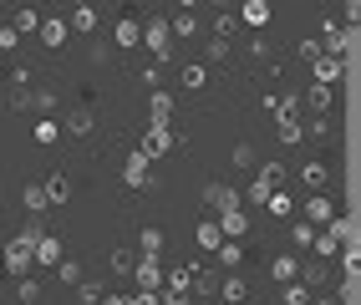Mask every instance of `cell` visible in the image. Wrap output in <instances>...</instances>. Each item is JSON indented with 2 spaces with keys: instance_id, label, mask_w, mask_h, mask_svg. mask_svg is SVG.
<instances>
[{
  "instance_id": "1",
  "label": "cell",
  "mask_w": 361,
  "mask_h": 305,
  "mask_svg": "<svg viewBox=\"0 0 361 305\" xmlns=\"http://www.w3.org/2000/svg\"><path fill=\"white\" fill-rule=\"evenodd\" d=\"M36 234H46L41 229V219L31 214V224L26 229H20L16 234V239H6V244H0V265H6V275H31V265H36Z\"/></svg>"
},
{
  "instance_id": "2",
  "label": "cell",
  "mask_w": 361,
  "mask_h": 305,
  "mask_svg": "<svg viewBox=\"0 0 361 305\" xmlns=\"http://www.w3.org/2000/svg\"><path fill=\"white\" fill-rule=\"evenodd\" d=\"M137 46H148L153 61L163 66L168 56H173V31H168V20L158 15V20H148V26H137Z\"/></svg>"
},
{
  "instance_id": "3",
  "label": "cell",
  "mask_w": 361,
  "mask_h": 305,
  "mask_svg": "<svg viewBox=\"0 0 361 305\" xmlns=\"http://www.w3.org/2000/svg\"><path fill=\"white\" fill-rule=\"evenodd\" d=\"M123 183H128V189H153V183H158V173H153V158L142 153V148L123 158Z\"/></svg>"
},
{
  "instance_id": "4",
  "label": "cell",
  "mask_w": 361,
  "mask_h": 305,
  "mask_svg": "<svg viewBox=\"0 0 361 305\" xmlns=\"http://www.w3.org/2000/svg\"><path fill=\"white\" fill-rule=\"evenodd\" d=\"M36 36H41V46H46V51H61V46L71 41V26H66V15H41Z\"/></svg>"
},
{
  "instance_id": "5",
  "label": "cell",
  "mask_w": 361,
  "mask_h": 305,
  "mask_svg": "<svg viewBox=\"0 0 361 305\" xmlns=\"http://www.w3.org/2000/svg\"><path fill=\"white\" fill-rule=\"evenodd\" d=\"M173 143H178V137H173V123H153V127H148V137H142V153H148L153 163H163Z\"/></svg>"
},
{
  "instance_id": "6",
  "label": "cell",
  "mask_w": 361,
  "mask_h": 305,
  "mask_svg": "<svg viewBox=\"0 0 361 305\" xmlns=\"http://www.w3.org/2000/svg\"><path fill=\"white\" fill-rule=\"evenodd\" d=\"M300 208H305V219L316 224V229H326V224L336 219V199H331L326 189H316V194H305V204H300Z\"/></svg>"
},
{
  "instance_id": "7",
  "label": "cell",
  "mask_w": 361,
  "mask_h": 305,
  "mask_svg": "<svg viewBox=\"0 0 361 305\" xmlns=\"http://www.w3.org/2000/svg\"><path fill=\"white\" fill-rule=\"evenodd\" d=\"M133 280H137V290H163L158 254H137V260H133Z\"/></svg>"
},
{
  "instance_id": "8",
  "label": "cell",
  "mask_w": 361,
  "mask_h": 305,
  "mask_svg": "<svg viewBox=\"0 0 361 305\" xmlns=\"http://www.w3.org/2000/svg\"><path fill=\"white\" fill-rule=\"evenodd\" d=\"M264 107H270L275 117H300V92L280 82V92H270V97H264Z\"/></svg>"
},
{
  "instance_id": "9",
  "label": "cell",
  "mask_w": 361,
  "mask_h": 305,
  "mask_svg": "<svg viewBox=\"0 0 361 305\" xmlns=\"http://www.w3.org/2000/svg\"><path fill=\"white\" fill-rule=\"evenodd\" d=\"M341 72H346V66H341V56H310V82H326V87H336V82H341Z\"/></svg>"
},
{
  "instance_id": "10",
  "label": "cell",
  "mask_w": 361,
  "mask_h": 305,
  "mask_svg": "<svg viewBox=\"0 0 361 305\" xmlns=\"http://www.w3.org/2000/svg\"><path fill=\"white\" fill-rule=\"evenodd\" d=\"M56 127H61V132H71V137H87L92 127H97V112H92V107H71Z\"/></svg>"
},
{
  "instance_id": "11",
  "label": "cell",
  "mask_w": 361,
  "mask_h": 305,
  "mask_svg": "<svg viewBox=\"0 0 361 305\" xmlns=\"http://www.w3.org/2000/svg\"><path fill=\"white\" fill-rule=\"evenodd\" d=\"M214 224H219V234H224V239H245V234H250V214H245V208H224V214L219 219H214Z\"/></svg>"
},
{
  "instance_id": "12",
  "label": "cell",
  "mask_w": 361,
  "mask_h": 305,
  "mask_svg": "<svg viewBox=\"0 0 361 305\" xmlns=\"http://www.w3.org/2000/svg\"><path fill=\"white\" fill-rule=\"evenodd\" d=\"M305 107H310V117H326V112L336 107V87L310 82V87H305Z\"/></svg>"
},
{
  "instance_id": "13",
  "label": "cell",
  "mask_w": 361,
  "mask_h": 305,
  "mask_svg": "<svg viewBox=\"0 0 361 305\" xmlns=\"http://www.w3.org/2000/svg\"><path fill=\"white\" fill-rule=\"evenodd\" d=\"M219 295H224L229 305H245V300H250V280L239 275V270H224V275H219Z\"/></svg>"
},
{
  "instance_id": "14",
  "label": "cell",
  "mask_w": 361,
  "mask_h": 305,
  "mask_svg": "<svg viewBox=\"0 0 361 305\" xmlns=\"http://www.w3.org/2000/svg\"><path fill=\"white\" fill-rule=\"evenodd\" d=\"M239 20H245L250 31H264L270 26V0H239Z\"/></svg>"
},
{
  "instance_id": "15",
  "label": "cell",
  "mask_w": 361,
  "mask_h": 305,
  "mask_svg": "<svg viewBox=\"0 0 361 305\" xmlns=\"http://www.w3.org/2000/svg\"><path fill=\"white\" fill-rule=\"evenodd\" d=\"M66 26H71V36H97V6H71Z\"/></svg>"
},
{
  "instance_id": "16",
  "label": "cell",
  "mask_w": 361,
  "mask_h": 305,
  "mask_svg": "<svg viewBox=\"0 0 361 305\" xmlns=\"http://www.w3.org/2000/svg\"><path fill=\"white\" fill-rule=\"evenodd\" d=\"M204 204L214 208V214H224V208L239 204V189H229V183H209V189H204Z\"/></svg>"
},
{
  "instance_id": "17",
  "label": "cell",
  "mask_w": 361,
  "mask_h": 305,
  "mask_svg": "<svg viewBox=\"0 0 361 305\" xmlns=\"http://www.w3.org/2000/svg\"><path fill=\"white\" fill-rule=\"evenodd\" d=\"M300 183H305L310 194H316V189H326V183H331V163H321V158L300 163Z\"/></svg>"
},
{
  "instance_id": "18",
  "label": "cell",
  "mask_w": 361,
  "mask_h": 305,
  "mask_svg": "<svg viewBox=\"0 0 361 305\" xmlns=\"http://www.w3.org/2000/svg\"><path fill=\"white\" fill-rule=\"evenodd\" d=\"M148 112H153V123H168V117H173V92L148 87Z\"/></svg>"
},
{
  "instance_id": "19",
  "label": "cell",
  "mask_w": 361,
  "mask_h": 305,
  "mask_svg": "<svg viewBox=\"0 0 361 305\" xmlns=\"http://www.w3.org/2000/svg\"><path fill=\"white\" fill-rule=\"evenodd\" d=\"M168 31H173V41H194L199 36V15L194 11H178L173 20H168Z\"/></svg>"
},
{
  "instance_id": "20",
  "label": "cell",
  "mask_w": 361,
  "mask_h": 305,
  "mask_svg": "<svg viewBox=\"0 0 361 305\" xmlns=\"http://www.w3.org/2000/svg\"><path fill=\"white\" fill-rule=\"evenodd\" d=\"M295 280H300V285H305L310 295L331 285V280H326V265H316V260H310V265H300V270H295Z\"/></svg>"
},
{
  "instance_id": "21",
  "label": "cell",
  "mask_w": 361,
  "mask_h": 305,
  "mask_svg": "<svg viewBox=\"0 0 361 305\" xmlns=\"http://www.w3.org/2000/svg\"><path fill=\"white\" fill-rule=\"evenodd\" d=\"M229 56H234L229 36H209V41H204V66H219V61H229Z\"/></svg>"
},
{
  "instance_id": "22",
  "label": "cell",
  "mask_w": 361,
  "mask_h": 305,
  "mask_svg": "<svg viewBox=\"0 0 361 305\" xmlns=\"http://www.w3.org/2000/svg\"><path fill=\"white\" fill-rule=\"evenodd\" d=\"M20 204H26V214H46V208H51V199H46V189H41V183H26V189H20Z\"/></svg>"
},
{
  "instance_id": "23",
  "label": "cell",
  "mask_w": 361,
  "mask_h": 305,
  "mask_svg": "<svg viewBox=\"0 0 361 305\" xmlns=\"http://www.w3.org/2000/svg\"><path fill=\"white\" fill-rule=\"evenodd\" d=\"M178 82H183L188 92H204V87L214 82V72H209V66H204V61H188V66H183V77H178Z\"/></svg>"
},
{
  "instance_id": "24",
  "label": "cell",
  "mask_w": 361,
  "mask_h": 305,
  "mask_svg": "<svg viewBox=\"0 0 361 305\" xmlns=\"http://www.w3.org/2000/svg\"><path fill=\"white\" fill-rule=\"evenodd\" d=\"M61 260V239L56 234H36V265H56Z\"/></svg>"
},
{
  "instance_id": "25",
  "label": "cell",
  "mask_w": 361,
  "mask_h": 305,
  "mask_svg": "<svg viewBox=\"0 0 361 305\" xmlns=\"http://www.w3.org/2000/svg\"><path fill=\"white\" fill-rule=\"evenodd\" d=\"M264 214H275V219H290V214H295V199L285 194V189H270V199H264Z\"/></svg>"
},
{
  "instance_id": "26",
  "label": "cell",
  "mask_w": 361,
  "mask_h": 305,
  "mask_svg": "<svg viewBox=\"0 0 361 305\" xmlns=\"http://www.w3.org/2000/svg\"><path fill=\"white\" fill-rule=\"evenodd\" d=\"M56 102H61V97H56V87H51V82L31 92V107H36V117H51V112H56Z\"/></svg>"
},
{
  "instance_id": "27",
  "label": "cell",
  "mask_w": 361,
  "mask_h": 305,
  "mask_svg": "<svg viewBox=\"0 0 361 305\" xmlns=\"http://www.w3.org/2000/svg\"><path fill=\"white\" fill-rule=\"evenodd\" d=\"M163 244H168V234L158 224H148V229L137 234V254H163Z\"/></svg>"
},
{
  "instance_id": "28",
  "label": "cell",
  "mask_w": 361,
  "mask_h": 305,
  "mask_svg": "<svg viewBox=\"0 0 361 305\" xmlns=\"http://www.w3.org/2000/svg\"><path fill=\"white\" fill-rule=\"evenodd\" d=\"M214 254H219V270H239V265H245V244H239V239H224Z\"/></svg>"
},
{
  "instance_id": "29",
  "label": "cell",
  "mask_w": 361,
  "mask_h": 305,
  "mask_svg": "<svg viewBox=\"0 0 361 305\" xmlns=\"http://www.w3.org/2000/svg\"><path fill=\"white\" fill-rule=\"evenodd\" d=\"M194 239H199V249H209V254H214V249L224 244V234H219V224H214V219H204V224L194 229Z\"/></svg>"
},
{
  "instance_id": "30",
  "label": "cell",
  "mask_w": 361,
  "mask_h": 305,
  "mask_svg": "<svg viewBox=\"0 0 361 305\" xmlns=\"http://www.w3.org/2000/svg\"><path fill=\"white\" fill-rule=\"evenodd\" d=\"M295 270H300V260H295V254H275V260H270V275H275V285L295 280Z\"/></svg>"
},
{
  "instance_id": "31",
  "label": "cell",
  "mask_w": 361,
  "mask_h": 305,
  "mask_svg": "<svg viewBox=\"0 0 361 305\" xmlns=\"http://www.w3.org/2000/svg\"><path fill=\"white\" fill-rule=\"evenodd\" d=\"M16 300H20V305H41V280H36V275H20V280H16Z\"/></svg>"
},
{
  "instance_id": "32",
  "label": "cell",
  "mask_w": 361,
  "mask_h": 305,
  "mask_svg": "<svg viewBox=\"0 0 361 305\" xmlns=\"http://www.w3.org/2000/svg\"><path fill=\"white\" fill-rule=\"evenodd\" d=\"M255 173L270 183V189H285V178H290V168H285V163H255Z\"/></svg>"
},
{
  "instance_id": "33",
  "label": "cell",
  "mask_w": 361,
  "mask_h": 305,
  "mask_svg": "<svg viewBox=\"0 0 361 305\" xmlns=\"http://www.w3.org/2000/svg\"><path fill=\"white\" fill-rule=\"evenodd\" d=\"M36 26H41V11H36V6H20V11H16V26H11V31H16V36H31Z\"/></svg>"
},
{
  "instance_id": "34",
  "label": "cell",
  "mask_w": 361,
  "mask_h": 305,
  "mask_svg": "<svg viewBox=\"0 0 361 305\" xmlns=\"http://www.w3.org/2000/svg\"><path fill=\"white\" fill-rule=\"evenodd\" d=\"M280 305H310V290L300 285V280H285V285H280Z\"/></svg>"
},
{
  "instance_id": "35",
  "label": "cell",
  "mask_w": 361,
  "mask_h": 305,
  "mask_svg": "<svg viewBox=\"0 0 361 305\" xmlns=\"http://www.w3.org/2000/svg\"><path fill=\"white\" fill-rule=\"evenodd\" d=\"M275 132H280V143H285V148H295L300 137H305V132H300V117H280Z\"/></svg>"
},
{
  "instance_id": "36",
  "label": "cell",
  "mask_w": 361,
  "mask_h": 305,
  "mask_svg": "<svg viewBox=\"0 0 361 305\" xmlns=\"http://www.w3.org/2000/svg\"><path fill=\"white\" fill-rule=\"evenodd\" d=\"M336 254H341V275H346V285H351V280H356V270H361V254H356V244H341ZM346 285H341V290H346Z\"/></svg>"
},
{
  "instance_id": "37",
  "label": "cell",
  "mask_w": 361,
  "mask_h": 305,
  "mask_svg": "<svg viewBox=\"0 0 361 305\" xmlns=\"http://www.w3.org/2000/svg\"><path fill=\"white\" fill-rule=\"evenodd\" d=\"M326 234H331L336 244H351V239H356V229H351V219H346V214H336V219L326 224Z\"/></svg>"
},
{
  "instance_id": "38",
  "label": "cell",
  "mask_w": 361,
  "mask_h": 305,
  "mask_svg": "<svg viewBox=\"0 0 361 305\" xmlns=\"http://www.w3.org/2000/svg\"><path fill=\"white\" fill-rule=\"evenodd\" d=\"M41 189H46V199H51V204H66V199H71V183H66L61 173H51V178L41 183Z\"/></svg>"
},
{
  "instance_id": "39",
  "label": "cell",
  "mask_w": 361,
  "mask_h": 305,
  "mask_svg": "<svg viewBox=\"0 0 361 305\" xmlns=\"http://www.w3.org/2000/svg\"><path fill=\"white\" fill-rule=\"evenodd\" d=\"M290 239H295L300 249H310V244H316V224H310V219H295V224H290Z\"/></svg>"
},
{
  "instance_id": "40",
  "label": "cell",
  "mask_w": 361,
  "mask_h": 305,
  "mask_svg": "<svg viewBox=\"0 0 361 305\" xmlns=\"http://www.w3.org/2000/svg\"><path fill=\"white\" fill-rule=\"evenodd\" d=\"M56 137H61V127L51 123V117H36V143H41V148H51Z\"/></svg>"
},
{
  "instance_id": "41",
  "label": "cell",
  "mask_w": 361,
  "mask_h": 305,
  "mask_svg": "<svg viewBox=\"0 0 361 305\" xmlns=\"http://www.w3.org/2000/svg\"><path fill=\"white\" fill-rule=\"evenodd\" d=\"M245 51H250L255 61H264V56H270V36H264V31H250V41H245Z\"/></svg>"
},
{
  "instance_id": "42",
  "label": "cell",
  "mask_w": 361,
  "mask_h": 305,
  "mask_svg": "<svg viewBox=\"0 0 361 305\" xmlns=\"http://www.w3.org/2000/svg\"><path fill=\"white\" fill-rule=\"evenodd\" d=\"M300 132H305V137H331V112H326V117H305Z\"/></svg>"
},
{
  "instance_id": "43",
  "label": "cell",
  "mask_w": 361,
  "mask_h": 305,
  "mask_svg": "<svg viewBox=\"0 0 361 305\" xmlns=\"http://www.w3.org/2000/svg\"><path fill=\"white\" fill-rule=\"evenodd\" d=\"M336 249H341V244H336V239H331L326 229H316V244H310V254H316V260H331Z\"/></svg>"
},
{
  "instance_id": "44",
  "label": "cell",
  "mask_w": 361,
  "mask_h": 305,
  "mask_svg": "<svg viewBox=\"0 0 361 305\" xmlns=\"http://www.w3.org/2000/svg\"><path fill=\"white\" fill-rule=\"evenodd\" d=\"M137 46V20H117V51Z\"/></svg>"
},
{
  "instance_id": "45",
  "label": "cell",
  "mask_w": 361,
  "mask_h": 305,
  "mask_svg": "<svg viewBox=\"0 0 361 305\" xmlns=\"http://www.w3.org/2000/svg\"><path fill=\"white\" fill-rule=\"evenodd\" d=\"M239 31V15L234 11H219V20H214V36H234Z\"/></svg>"
},
{
  "instance_id": "46",
  "label": "cell",
  "mask_w": 361,
  "mask_h": 305,
  "mask_svg": "<svg viewBox=\"0 0 361 305\" xmlns=\"http://www.w3.org/2000/svg\"><path fill=\"white\" fill-rule=\"evenodd\" d=\"M56 275L66 280V285H77V280H82V265H77V260H66V254H61V260H56Z\"/></svg>"
},
{
  "instance_id": "47",
  "label": "cell",
  "mask_w": 361,
  "mask_h": 305,
  "mask_svg": "<svg viewBox=\"0 0 361 305\" xmlns=\"http://www.w3.org/2000/svg\"><path fill=\"white\" fill-rule=\"evenodd\" d=\"M245 199H250V204H259V208H264V199H270V183H264V178H259V173H255V183H250V189H245Z\"/></svg>"
},
{
  "instance_id": "48",
  "label": "cell",
  "mask_w": 361,
  "mask_h": 305,
  "mask_svg": "<svg viewBox=\"0 0 361 305\" xmlns=\"http://www.w3.org/2000/svg\"><path fill=\"white\" fill-rule=\"evenodd\" d=\"M107 265H112L117 275H133V254H128V249H112V254H107Z\"/></svg>"
},
{
  "instance_id": "49",
  "label": "cell",
  "mask_w": 361,
  "mask_h": 305,
  "mask_svg": "<svg viewBox=\"0 0 361 305\" xmlns=\"http://www.w3.org/2000/svg\"><path fill=\"white\" fill-rule=\"evenodd\" d=\"M87 56L97 61V66H107V61H112V46H107V41H92V46H87Z\"/></svg>"
},
{
  "instance_id": "50",
  "label": "cell",
  "mask_w": 361,
  "mask_h": 305,
  "mask_svg": "<svg viewBox=\"0 0 361 305\" xmlns=\"http://www.w3.org/2000/svg\"><path fill=\"white\" fill-rule=\"evenodd\" d=\"M234 163L239 168H255V143H234Z\"/></svg>"
},
{
  "instance_id": "51",
  "label": "cell",
  "mask_w": 361,
  "mask_h": 305,
  "mask_svg": "<svg viewBox=\"0 0 361 305\" xmlns=\"http://www.w3.org/2000/svg\"><path fill=\"white\" fill-rule=\"evenodd\" d=\"M128 305H163V290H137L128 295Z\"/></svg>"
},
{
  "instance_id": "52",
  "label": "cell",
  "mask_w": 361,
  "mask_h": 305,
  "mask_svg": "<svg viewBox=\"0 0 361 305\" xmlns=\"http://www.w3.org/2000/svg\"><path fill=\"white\" fill-rule=\"evenodd\" d=\"M16 46H20V36H16L11 26H0V56H11V51H16Z\"/></svg>"
},
{
  "instance_id": "53",
  "label": "cell",
  "mask_w": 361,
  "mask_h": 305,
  "mask_svg": "<svg viewBox=\"0 0 361 305\" xmlns=\"http://www.w3.org/2000/svg\"><path fill=\"white\" fill-rule=\"evenodd\" d=\"M163 305H199L188 290H163Z\"/></svg>"
},
{
  "instance_id": "54",
  "label": "cell",
  "mask_w": 361,
  "mask_h": 305,
  "mask_svg": "<svg viewBox=\"0 0 361 305\" xmlns=\"http://www.w3.org/2000/svg\"><path fill=\"white\" fill-rule=\"evenodd\" d=\"M310 305H341V290H316V295H310Z\"/></svg>"
},
{
  "instance_id": "55",
  "label": "cell",
  "mask_w": 361,
  "mask_h": 305,
  "mask_svg": "<svg viewBox=\"0 0 361 305\" xmlns=\"http://www.w3.org/2000/svg\"><path fill=\"white\" fill-rule=\"evenodd\" d=\"M11 87H31V66H16V72H11Z\"/></svg>"
},
{
  "instance_id": "56",
  "label": "cell",
  "mask_w": 361,
  "mask_h": 305,
  "mask_svg": "<svg viewBox=\"0 0 361 305\" xmlns=\"http://www.w3.org/2000/svg\"><path fill=\"white\" fill-rule=\"evenodd\" d=\"M97 305H128V295H117V290L107 295V290H102V295H97Z\"/></svg>"
},
{
  "instance_id": "57",
  "label": "cell",
  "mask_w": 361,
  "mask_h": 305,
  "mask_svg": "<svg viewBox=\"0 0 361 305\" xmlns=\"http://www.w3.org/2000/svg\"><path fill=\"white\" fill-rule=\"evenodd\" d=\"M173 6H178V11H199V6H204V0H173Z\"/></svg>"
},
{
  "instance_id": "58",
  "label": "cell",
  "mask_w": 361,
  "mask_h": 305,
  "mask_svg": "<svg viewBox=\"0 0 361 305\" xmlns=\"http://www.w3.org/2000/svg\"><path fill=\"white\" fill-rule=\"evenodd\" d=\"M209 6H214V11H234V0H209Z\"/></svg>"
},
{
  "instance_id": "59",
  "label": "cell",
  "mask_w": 361,
  "mask_h": 305,
  "mask_svg": "<svg viewBox=\"0 0 361 305\" xmlns=\"http://www.w3.org/2000/svg\"><path fill=\"white\" fill-rule=\"evenodd\" d=\"M71 6H92V0H71Z\"/></svg>"
},
{
  "instance_id": "60",
  "label": "cell",
  "mask_w": 361,
  "mask_h": 305,
  "mask_svg": "<svg viewBox=\"0 0 361 305\" xmlns=\"http://www.w3.org/2000/svg\"><path fill=\"white\" fill-rule=\"evenodd\" d=\"M321 6H331V0H321Z\"/></svg>"
}]
</instances>
